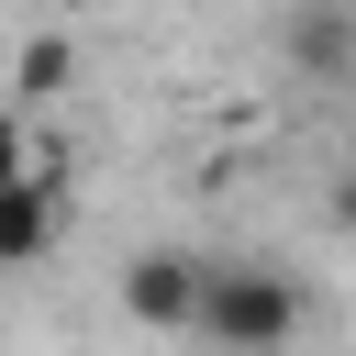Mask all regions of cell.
I'll return each instance as SVG.
<instances>
[{
	"instance_id": "6da1fadb",
	"label": "cell",
	"mask_w": 356,
	"mask_h": 356,
	"mask_svg": "<svg viewBox=\"0 0 356 356\" xmlns=\"http://www.w3.org/2000/svg\"><path fill=\"white\" fill-rule=\"evenodd\" d=\"M189 334L222 345V356H278V345L300 334V278H289V267H222V256H211Z\"/></svg>"
},
{
	"instance_id": "7a4b0ae2",
	"label": "cell",
	"mask_w": 356,
	"mask_h": 356,
	"mask_svg": "<svg viewBox=\"0 0 356 356\" xmlns=\"http://www.w3.org/2000/svg\"><path fill=\"white\" fill-rule=\"evenodd\" d=\"M200 278H211V256H189V245H145V256L122 267V312H134L145 334H189V323H200Z\"/></svg>"
},
{
	"instance_id": "3957f363",
	"label": "cell",
	"mask_w": 356,
	"mask_h": 356,
	"mask_svg": "<svg viewBox=\"0 0 356 356\" xmlns=\"http://www.w3.org/2000/svg\"><path fill=\"white\" fill-rule=\"evenodd\" d=\"M278 44H289L300 78H356V11H345V0H289Z\"/></svg>"
},
{
	"instance_id": "277c9868",
	"label": "cell",
	"mask_w": 356,
	"mask_h": 356,
	"mask_svg": "<svg viewBox=\"0 0 356 356\" xmlns=\"http://www.w3.org/2000/svg\"><path fill=\"white\" fill-rule=\"evenodd\" d=\"M56 222H67V211H56V178L22 167V178L0 189V267H33V256L56 245Z\"/></svg>"
},
{
	"instance_id": "5b68a950",
	"label": "cell",
	"mask_w": 356,
	"mask_h": 356,
	"mask_svg": "<svg viewBox=\"0 0 356 356\" xmlns=\"http://www.w3.org/2000/svg\"><path fill=\"white\" fill-rule=\"evenodd\" d=\"M22 89H33V100H44V89H67V44H56V33H44V44H22Z\"/></svg>"
},
{
	"instance_id": "8992f818",
	"label": "cell",
	"mask_w": 356,
	"mask_h": 356,
	"mask_svg": "<svg viewBox=\"0 0 356 356\" xmlns=\"http://www.w3.org/2000/svg\"><path fill=\"white\" fill-rule=\"evenodd\" d=\"M22 167H33V145H22V122H11V111H0V189H11V178H22Z\"/></svg>"
},
{
	"instance_id": "52a82bcc",
	"label": "cell",
	"mask_w": 356,
	"mask_h": 356,
	"mask_svg": "<svg viewBox=\"0 0 356 356\" xmlns=\"http://www.w3.org/2000/svg\"><path fill=\"white\" fill-rule=\"evenodd\" d=\"M345 11H356V0H345Z\"/></svg>"
}]
</instances>
